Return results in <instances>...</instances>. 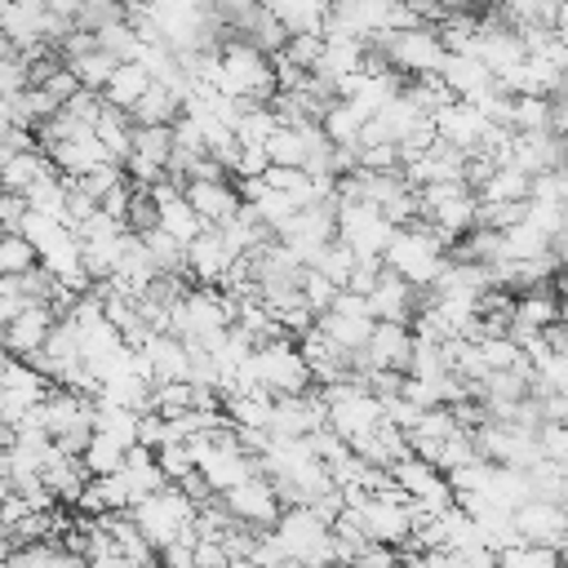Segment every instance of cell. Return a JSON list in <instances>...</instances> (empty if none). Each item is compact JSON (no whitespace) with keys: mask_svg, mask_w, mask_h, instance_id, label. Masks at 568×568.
<instances>
[{"mask_svg":"<svg viewBox=\"0 0 568 568\" xmlns=\"http://www.w3.org/2000/svg\"><path fill=\"white\" fill-rule=\"evenodd\" d=\"M9 359H13V355H4V346H0V373H4V364H9Z\"/></svg>","mask_w":568,"mask_h":568,"instance_id":"obj_43","label":"cell"},{"mask_svg":"<svg viewBox=\"0 0 568 568\" xmlns=\"http://www.w3.org/2000/svg\"><path fill=\"white\" fill-rule=\"evenodd\" d=\"M280 27H284V36H293V31H320V9L311 4V0H257Z\"/></svg>","mask_w":568,"mask_h":568,"instance_id":"obj_24","label":"cell"},{"mask_svg":"<svg viewBox=\"0 0 568 568\" xmlns=\"http://www.w3.org/2000/svg\"><path fill=\"white\" fill-rule=\"evenodd\" d=\"M311 4H315L320 13H328V4H333V0H311Z\"/></svg>","mask_w":568,"mask_h":568,"instance_id":"obj_41","label":"cell"},{"mask_svg":"<svg viewBox=\"0 0 568 568\" xmlns=\"http://www.w3.org/2000/svg\"><path fill=\"white\" fill-rule=\"evenodd\" d=\"M71 124H80V129H93V120H98V111H102V93H93V89H75L62 106H58Z\"/></svg>","mask_w":568,"mask_h":568,"instance_id":"obj_35","label":"cell"},{"mask_svg":"<svg viewBox=\"0 0 568 568\" xmlns=\"http://www.w3.org/2000/svg\"><path fill=\"white\" fill-rule=\"evenodd\" d=\"M497 568H564V550H555V546H532V541H515V546L497 550Z\"/></svg>","mask_w":568,"mask_h":568,"instance_id":"obj_26","label":"cell"},{"mask_svg":"<svg viewBox=\"0 0 568 568\" xmlns=\"http://www.w3.org/2000/svg\"><path fill=\"white\" fill-rule=\"evenodd\" d=\"M386 67L399 75V80H417V75H435L439 62H444V44L435 36V27H408V31H377L368 36Z\"/></svg>","mask_w":568,"mask_h":568,"instance_id":"obj_3","label":"cell"},{"mask_svg":"<svg viewBox=\"0 0 568 568\" xmlns=\"http://www.w3.org/2000/svg\"><path fill=\"white\" fill-rule=\"evenodd\" d=\"M532 448H537V462L568 466V426L564 422H541L532 430Z\"/></svg>","mask_w":568,"mask_h":568,"instance_id":"obj_30","label":"cell"},{"mask_svg":"<svg viewBox=\"0 0 568 568\" xmlns=\"http://www.w3.org/2000/svg\"><path fill=\"white\" fill-rule=\"evenodd\" d=\"M115 475H120V484H124V493H129V506H138L142 497H151V493L164 488V475H160V466H155V453L142 448V444L124 448V462H120Z\"/></svg>","mask_w":568,"mask_h":568,"instance_id":"obj_17","label":"cell"},{"mask_svg":"<svg viewBox=\"0 0 568 568\" xmlns=\"http://www.w3.org/2000/svg\"><path fill=\"white\" fill-rule=\"evenodd\" d=\"M22 89H27V62H22L18 53H4V58H0V93L13 98V93H22Z\"/></svg>","mask_w":568,"mask_h":568,"instance_id":"obj_39","label":"cell"},{"mask_svg":"<svg viewBox=\"0 0 568 568\" xmlns=\"http://www.w3.org/2000/svg\"><path fill=\"white\" fill-rule=\"evenodd\" d=\"M217 501H222V510L235 519V524H244V528H253V532H266L275 519H280V497H275V488H271V479L266 475H248V479H240L235 488H226V493H217Z\"/></svg>","mask_w":568,"mask_h":568,"instance_id":"obj_5","label":"cell"},{"mask_svg":"<svg viewBox=\"0 0 568 568\" xmlns=\"http://www.w3.org/2000/svg\"><path fill=\"white\" fill-rule=\"evenodd\" d=\"M146 84H151V75H146V67H142V62H115V71H111V75H106V84H102V102H106V106L129 111V106L146 93Z\"/></svg>","mask_w":568,"mask_h":568,"instance_id":"obj_21","label":"cell"},{"mask_svg":"<svg viewBox=\"0 0 568 568\" xmlns=\"http://www.w3.org/2000/svg\"><path fill=\"white\" fill-rule=\"evenodd\" d=\"M71 67V75L80 80V89H93V93H102V84H106V75L115 71V58L111 53H102V49H89L84 58H75V62H67Z\"/></svg>","mask_w":568,"mask_h":568,"instance_id":"obj_29","label":"cell"},{"mask_svg":"<svg viewBox=\"0 0 568 568\" xmlns=\"http://www.w3.org/2000/svg\"><path fill=\"white\" fill-rule=\"evenodd\" d=\"M62 564H67V550L58 541H22L9 555V568H62Z\"/></svg>","mask_w":568,"mask_h":568,"instance_id":"obj_31","label":"cell"},{"mask_svg":"<svg viewBox=\"0 0 568 568\" xmlns=\"http://www.w3.org/2000/svg\"><path fill=\"white\" fill-rule=\"evenodd\" d=\"M333 226H337V240L355 257H382V248H386V240L395 231V226H386V217L373 204H351V200H337Z\"/></svg>","mask_w":568,"mask_h":568,"instance_id":"obj_6","label":"cell"},{"mask_svg":"<svg viewBox=\"0 0 568 568\" xmlns=\"http://www.w3.org/2000/svg\"><path fill=\"white\" fill-rule=\"evenodd\" d=\"M4 53H13V49H9V40H4V36H0V58H4Z\"/></svg>","mask_w":568,"mask_h":568,"instance_id":"obj_42","label":"cell"},{"mask_svg":"<svg viewBox=\"0 0 568 568\" xmlns=\"http://www.w3.org/2000/svg\"><path fill=\"white\" fill-rule=\"evenodd\" d=\"M138 355H142L146 368H151V382H186L191 355H186V342H182V337H173V333H151Z\"/></svg>","mask_w":568,"mask_h":568,"instance_id":"obj_16","label":"cell"},{"mask_svg":"<svg viewBox=\"0 0 568 568\" xmlns=\"http://www.w3.org/2000/svg\"><path fill=\"white\" fill-rule=\"evenodd\" d=\"M71 4H75V9H106L111 0H71Z\"/></svg>","mask_w":568,"mask_h":568,"instance_id":"obj_40","label":"cell"},{"mask_svg":"<svg viewBox=\"0 0 568 568\" xmlns=\"http://www.w3.org/2000/svg\"><path fill=\"white\" fill-rule=\"evenodd\" d=\"M36 89H44V93H49V98H53V102L62 106V102H67V98H71V93L80 89V80L71 75V67H67V62H58V67H53V71H49V75H44V80L36 84Z\"/></svg>","mask_w":568,"mask_h":568,"instance_id":"obj_37","label":"cell"},{"mask_svg":"<svg viewBox=\"0 0 568 568\" xmlns=\"http://www.w3.org/2000/svg\"><path fill=\"white\" fill-rule=\"evenodd\" d=\"M528 173H519L515 164H497L479 186H475V200L479 204H524L528 200Z\"/></svg>","mask_w":568,"mask_h":568,"instance_id":"obj_20","label":"cell"},{"mask_svg":"<svg viewBox=\"0 0 568 568\" xmlns=\"http://www.w3.org/2000/svg\"><path fill=\"white\" fill-rule=\"evenodd\" d=\"M49 178H53V164L40 146H27V151H13L0 160V191H9V195H27Z\"/></svg>","mask_w":568,"mask_h":568,"instance_id":"obj_14","label":"cell"},{"mask_svg":"<svg viewBox=\"0 0 568 568\" xmlns=\"http://www.w3.org/2000/svg\"><path fill=\"white\" fill-rule=\"evenodd\" d=\"M231 262H235V257H231V248L222 244V235H217L213 226H204V231L182 248V271H186V280L200 284V288H217Z\"/></svg>","mask_w":568,"mask_h":568,"instance_id":"obj_10","label":"cell"},{"mask_svg":"<svg viewBox=\"0 0 568 568\" xmlns=\"http://www.w3.org/2000/svg\"><path fill=\"white\" fill-rule=\"evenodd\" d=\"M355 169H359V173H399V146H395V142L355 146Z\"/></svg>","mask_w":568,"mask_h":568,"instance_id":"obj_34","label":"cell"},{"mask_svg":"<svg viewBox=\"0 0 568 568\" xmlns=\"http://www.w3.org/2000/svg\"><path fill=\"white\" fill-rule=\"evenodd\" d=\"M435 75L444 80V89H448L457 102H475L484 89H493V75H488L484 62L470 58V53H444V62H439Z\"/></svg>","mask_w":568,"mask_h":568,"instance_id":"obj_15","label":"cell"},{"mask_svg":"<svg viewBox=\"0 0 568 568\" xmlns=\"http://www.w3.org/2000/svg\"><path fill=\"white\" fill-rule=\"evenodd\" d=\"M444 262H448V244L426 222L395 226L390 240H386V248H382V266L395 271L404 284H413L422 293L435 284V275L444 271Z\"/></svg>","mask_w":568,"mask_h":568,"instance_id":"obj_1","label":"cell"},{"mask_svg":"<svg viewBox=\"0 0 568 568\" xmlns=\"http://www.w3.org/2000/svg\"><path fill=\"white\" fill-rule=\"evenodd\" d=\"M297 297H302V306H306L311 315H324L328 302L337 297V288H333L315 266H306V271H302V284H297Z\"/></svg>","mask_w":568,"mask_h":568,"instance_id":"obj_33","label":"cell"},{"mask_svg":"<svg viewBox=\"0 0 568 568\" xmlns=\"http://www.w3.org/2000/svg\"><path fill=\"white\" fill-rule=\"evenodd\" d=\"M120 462H124V448H120V444H111V439H102V435H89V444H84V453H80L84 475H115Z\"/></svg>","mask_w":568,"mask_h":568,"instance_id":"obj_28","label":"cell"},{"mask_svg":"<svg viewBox=\"0 0 568 568\" xmlns=\"http://www.w3.org/2000/svg\"><path fill=\"white\" fill-rule=\"evenodd\" d=\"M129 519L138 524V532L151 541V550L160 555L173 541H191V519H195V501L182 497L173 484H164L160 493L142 497L138 506H129Z\"/></svg>","mask_w":568,"mask_h":568,"instance_id":"obj_2","label":"cell"},{"mask_svg":"<svg viewBox=\"0 0 568 568\" xmlns=\"http://www.w3.org/2000/svg\"><path fill=\"white\" fill-rule=\"evenodd\" d=\"M53 311L49 306H40V302H27L4 328H0V346H4V355H13V359H27L31 351H40L44 346V337H49V328H53Z\"/></svg>","mask_w":568,"mask_h":568,"instance_id":"obj_12","label":"cell"},{"mask_svg":"<svg viewBox=\"0 0 568 568\" xmlns=\"http://www.w3.org/2000/svg\"><path fill=\"white\" fill-rule=\"evenodd\" d=\"M155 466H160L164 484H178L182 475H191V470H195V462H191V448H186V444H160V448H155Z\"/></svg>","mask_w":568,"mask_h":568,"instance_id":"obj_36","label":"cell"},{"mask_svg":"<svg viewBox=\"0 0 568 568\" xmlns=\"http://www.w3.org/2000/svg\"><path fill=\"white\" fill-rule=\"evenodd\" d=\"M271 164H266V151H262V142H240V155H235V169H231V178H262Z\"/></svg>","mask_w":568,"mask_h":568,"instance_id":"obj_38","label":"cell"},{"mask_svg":"<svg viewBox=\"0 0 568 568\" xmlns=\"http://www.w3.org/2000/svg\"><path fill=\"white\" fill-rule=\"evenodd\" d=\"M93 138H98V146L106 151V160H124L129 155V142H133V124H129V115L120 111V106H106L102 102V111H98V120H93Z\"/></svg>","mask_w":568,"mask_h":568,"instance_id":"obj_22","label":"cell"},{"mask_svg":"<svg viewBox=\"0 0 568 568\" xmlns=\"http://www.w3.org/2000/svg\"><path fill=\"white\" fill-rule=\"evenodd\" d=\"M315 328H320L328 342H337L342 351H359V346H364V337H368V328H373L368 302H364L359 293L337 288V297L328 302V311H324V315H315Z\"/></svg>","mask_w":568,"mask_h":568,"instance_id":"obj_7","label":"cell"},{"mask_svg":"<svg viewBox=\"0 0 568 568\" xmlns=\"http://www.w3.org/2000/svg\"><path fill=\"white\" fill-rule=\"evenodd\" d=\"M0 390H4L22 413H31V408L53 390V382H49L44 373H36L27 359H9L4 373H0Z\"/></svg>","mask_w":568,"mask_h":568,"instance_id":"obj_18","label":"cell"},{"mask_svg":"<svg viewBox=\"0 0 568 568\" xmlns=\"http://www.w3.org/2000/svg\"><path fill=\"white\" fill-rule=\"evenodd\" d=\"M129 155L164 169L169 155H173V129L169 124H146V129H133V142H129Z\"/></svg>","mask_w":568,"mask_h":568,"instance_id":"obj_25","label":"cell"},{"mask_svg":"<svg viewBox=\"0 0 568 568\" xmlns=\"http://www.w3.org/2000/svg\"><path fill=\"white\" fill-rule=\"evenodd\" d=\"M320 53H324V36H320V31H293V36H284V44H280V58L293 62L297 71H306V75H311V67L320 62Z\"/></svg>","mask_w":568,"mask_h":568,"instance_id":"obj_27","label":"cell"},{"mask_svg":"<svg viewBox=\"0 0 568 568\" xmlns=\"http://www.w3.org/2000/svg\"><path fill=\"white\" fill-rule=\"evenodd\" d=\"M351 266H355V253L342 244V240H333V244H324V253H320V262H315V271L333 284V288H346V280H351Z\"/></svg>","mask_w":568,"mask_h":568,"instance_id":"obj_32","label":"cell"},{"mask_svg":"<svg viewBox=\"0 0 568 568\" xmlns=\"http://www.w3.org/2000/svg\"><path fill=\"white\" fill-rule=\"evenodd\" d=\"M129 115V124L133 129H146V124H173L178 115H182V98L169 89V84H146V93L124 111Z\"/></svg>","mask_w":568,"mask_h":568,"instance_id":"obj_19","label":"cell"},{"mask_svg":"<svg viewBox=\"0 0 568 568\" xmlns=\"http://www.w3.org/2000/svg\"><path fill=\"white\" fill-rule=\"evenodd\" d=\"M510 528L519 541H532V546H555L564 550V537H568V515L559 501H541V497H528L510 510Z\"/></svg>","mask_w":568,"mask_h":568,"instance_id":"obj_8","label":"cell"},{"mask_svg":"<svg viewBox=\"0 0 568 568\" xmlns=\"http://www.w3.org/2000/svg\"><path fill=\"white\" fill-rule=\"evenodd\" d=\"M430 129H435V138L439 142H448V146H457V151H475L479 146V138H484V129H488V120L470 106V102H448V106H439L435 115H430Z\"/></svg>","mask_w":568,"mask_h":568,"instance_id":"obj_13","label":"cell"},{"mask_svg":"<svg viewBox=\"0 0 568 568\" xmlns=\"http://www.w3.org/2000/svg\"><path fill=\"white\" fill-rule=\"evenodd\" d=\"M4 102H9V98H4V93H0V115H4Z\"/></svg>","mask_w":568,"mask_h":568,"instance_id":"obj_44","label":"cell"},{"mask_svg":"<svg viewBox=\"0 0 568 568\" xmlns=\"http://www.w3.org/2000/svg\"><path fill=\"white\" fill-rule=\"evenodd\" d=\"M386 479H390V488L404 501H413L426 515H439V510L453 506V484H448V475L435 462H422V457L408 453V457H399V462L386 466Z\"/></svg>","mask_w":568,"mask_h":568,"instance_id":"obj_4","label":"cell"},{"mask_svg":"<svg viewBox=\"0 0 568 568\" xmlns=\"http://www.w3.org/2000/svg\"><path fill=\"white\" fill-rule=\"evenodd\" d=\"M359 124H364V115H359L346 98H333V102L324 106V115H320V133H324L328 146H355Z\"/></svg>","mask_w":568,"mask_h":568,"instance_id":"obj_23","label":"cell"},{"mask_svg":"<svg viewBox=\"0 0 568 568\" xmlns=\"http://www.w3.org/2000/svg\"><path fill=\"white\" fill-rule=\"evenodd\" d=\"M368 315L373 320H390V324H408L413 315H417V306H422V288H413V284H404L395 271H386L382 266V275H377V284L368 288Z\"/></svg>","mask_w":568,"mask_h":568,"instance_id":"obj_11","label":"cell"},{"mask_svg":"<svg viewBox=\"0 0 568 568\" xmlns=\"http://www.w3.org/2000/svg\"><path fill=\"white\" fill-rule=\"evenodd\" d=\"M182 200L186 209L200 217V226H222L231 222L244 204H240V191L231 178H213V182H182Z\"/></svg>","mask_w":568,"mask_h":568,"instance_id":"obj_9","label":"cell"}]
</instances>
